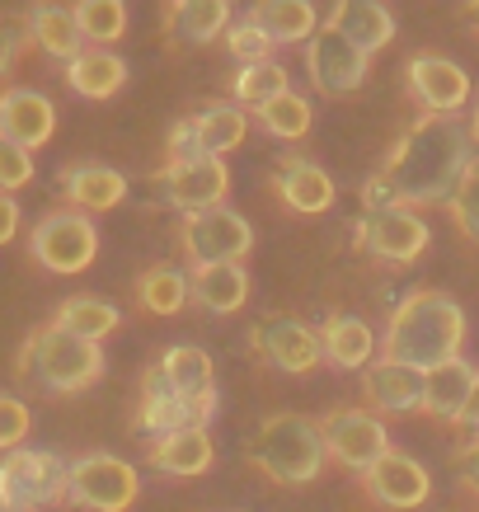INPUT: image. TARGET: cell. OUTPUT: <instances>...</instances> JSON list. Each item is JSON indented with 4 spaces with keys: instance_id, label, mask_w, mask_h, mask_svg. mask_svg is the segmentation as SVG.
Instances as JSON below:
<instances>
[{
    "instance_id": "8992f818",
    "label": "cell",
    "mask_w": 479,
    "mask_h": 512,
    "mask_svg": "<svg viewBox=\"0 0 479 512\" xmlns=\"http://www.w3.org/2000/svg\"><path fill=\"white\" fill-rule=\"evenodd\" d=\"M66 475L71 461L43 447H19L0 456V503L19 512H38L66 503Z\"/></svg>"
},
{
    "instance_id": "e575fe53",
    "label": "cell",
    "mask_w": 479,
    "mask_h": 512,
    "mask_svg": "<svg viewBox=\"0 0 479 512\" xmlns=\"http://www.w3.org/2000/svg\"><path fill=\"white\" fill-rule=\"evenodd\" d=\"M71 15L80 38L94 47H113L127 38V0H76Z\"/></svg>"
},
{
    "instance_id": "836d02e7",
    "label": "cell",
    "mask_w": 479,
    "mask_h": 512,
    "mask_svg": "<svg viewBox=\"0 0 479 512\" xmlns=\"http://www.w3.org/2000/svg\"><path fill=\"white\" fill-rule=\"evenodd\" d=\"M292 90V76H287V66L282 62H249L240 66L231 76V94H235V104L240 109H263L268 99H278V94Z\"/></svg>"
},
{
    "instance_id": "7402d4cb",
    "label": "cell",
    "mask_w": 479,
    "mask_h": 512,
    "mask_svg": "<svg viewBox=\"0 0 479 512\" xmlns=\"http://www.w3.org/2000/svg\"><path fill=\"white\" fill-rule=\"evenodd\" d=\"M62 198L76 207V212H113L118 202L127 198V174L113 170V165H94V160H80V165H66L62 170Z\"/></svg>"
},
{
    "instance_id": "4fadbf2b",
    "label": "cell",
    "mask_w": 479,
    "mask_h": 512,
    "mask_svg": "<svg viewBox=\"0 0 479 512\" xmlns=\"http://www.w3.org/2000/svg\"><path fill=\"white\" fill-rule=\"evenodd\" d=\"M217 404L221 400H188L155 367H146V376H141V404H137V433L155 442V437L179 433V428H207L212 414H217Z\"/></svg>"
},
{
    "instance_id": "603a6c76",
    "label": "cell",
    "mask_w": 479,
    "mask_h": 512,
    "mask_svg": "<svg viewBox=\"0 0 479 512\" xmlns=\"http://www.w3.org/2000/svg\"><path fill=\"white\" fill-rule=\"evenodd\" d=\"M325 24L339 29L343 38H353L367 57H376L381 47L395 43V15H390L386 0H334Z\"/></svg>"
},
{
    "instance_id": "e0dca14e",
    "label": "cell",
    "mask_w": 479,
    "mask_h": 512,
    "mask_svg": "<svg viewBox=\"0 0 479 512\" xmlns=\"http://www.w3.org/2000/svg\"><path fill=\"white\" fill-rule=\"evenodd\" d=\"M268 188L278 193V202L296 217H325L334 198H339V188L329 179L325 165H315V160H301V156H282L278 170L268 174Z\"/></svg>"
},
{
    "instance_id": "3957f363",
    "label": "cell",
    "mask_w": 479,
    "mask_h": 512,
    "mask_svg": "<svg viewBox=\"0 0 479 512\" xmlns=\"http://www.w3.org/2000/svg\"><path fill=\"white\" fill-rule=\"evenodd\" d=\"M249 466L263 480L296 489V484H315L320 470L329 466V447L320 433V419L310 414H273L259 423V433L249 437Z\"/></svg>"
},
{
    "instance_id": "2e32d148",
    "label": "cell",
    "mask_w": 479,
    "mask_h": 512,
    "mask_svg": "<svg viewBox=\"0 0 479 512\" xmlns=\"http://www.w3.org/2000/svg\"><path fill=\"white\" fill-rule=\"evenodd\" d=\"M362 489H367L371 503H381V508H395V512H409V508H423L428 498H433V475L423 461H414L409 451H390L381 456L376 466L362 475Z\"/></svg>"
},
{
    "instance_id": "8fae6325",
    "label": "cell",
    "mask_w": 479,
    "mask_h": 512,
    "mask_svg": "<svg viewBox=\"0 0 479 512\" xmlns=\"http://www.w3.org/2000/svg\"><path fill=\"white\" fill-rule=\"evenodd\" d=\"M155 179L165 188L170 207L184 212V217H202V212H212V207H226V193H231V170H226L221 156L165 160Z\"/></svg>"
},
{
    "instance_id": "ee69618b",
    "label": "cell",
    "mask_w": 479,
    "mask_h": 512,
    "mask_svg": "<svg viewBox=\"0 0 479 512\" xmlns=\"http://www.w3.org/2000/svg\"><path fill=\"white\" fill-rule=\"evenodd\" d=\"M456 475H461V484L479 498V437H470L465 447H456Z\"/></svg>"
},
{
    "instance_id": "bcb514c9",
    "label": "cell",
    "mask_w": 479,
    "mask_h": 512,
    "mask_svg": "<svg viewBox=\"0 0 479 512\" xmlns=\"http://www.w3.org/2000/svg\"><path fill=\"white\" fill-rule=\"evenodd\" d=\"M456 428H465L470 437H479V386H475V395H470V404H465V414H461Z\"/></svg>"
},
{
    "instance_id": "83f0119b",
    "label": "cell",
    "mask_w": 479,
    "mask_h": 512,
    "mask_svg": "<svg viewBox=\"0 0 479 512\" xmlns=\"http://www.w3.org/2000/svg\"><path fill=\"white\" fill-rule=\"evenodd\" d=\"M475 386H479L475 362L456 357V362H447V367H437V372H428L423 414H433L437 423H461V414H465V404H470V395H475Z\"/></svg>"
},
{
    "instance_id": "8d00e7d4",
    "label": "cell",
    "mask_w": 479,
    "mask_h": 512,
    "mask_svg": "<svg viewBox=\"0 0 479 512\" xmlns=\"http://www.w3.org/2000/svg\"><path fill=\"white\" fill-rule=\"evenodd\" d=\"M447 212H451V221H456V231H461L465 240H479V156H475V165L465 170L461 188L451 193Z\"/></svg>"
},
{
    "instance_id": "7dc6e473",
    "label": "cell",
    "mask_w": 479,
    "mask_h": 512,
    "mask_svg": "<svg viewBox=\"0 0 479 512\" xmlns=\"http://www.w3.org/2000/svg\"><path fill=\"white\" fill-rule=\"evenodd\" d=\"M470 137L479 141V99H475V109H470Z\"/></svg>"
},
{
    "instance_id": "f6af8a7d",
    "label": "cell",
    "mask_w": 479,
    "mask_h": 512,
    "mask_svg": "<svg viewBox=\"0 0 479 512\" xmlns=\"http://www.w3.org/2000/svg\"><path fill=\"white\" fill-rule=\"evenodd\" d=\"M19 221H24V212H19L15 193H0V245H10L19 235Z\"/></svg>"
},
{
    "instance_id": "9a60e30c",
    "label": "cell",
    "mask_w": 479,
    "mask_h": 512,
    "mask_svg": "<svg viewBox=\"0 0 479 512\" xmlns=\"http://www.w3.org/2000/svg\"><path fill=\"white\" fill-rule=\"evenodd\" d=\"M249 343H254V353H259L268 367H278V372H287V376H306V372H315V367H325L320 329H310L306 320H296V315H273V320L254 325Z\"/></svg>"
},
{
    "instance_id": "f35d334b",
    "label": "cell",
    "mask_w": 479,
    "mask_h": 512,
    "mask_svg": "<svg viewBox=\"0 0 479 512\" xmlns=\"http://www.w3.org/2000/svg\"><path fill=\"white\" fill-rule=\"evenodd\" d=\"M33 174H38L33 151H24V146H15V141L0 137V193H19V188H29Z\"/></svg>"
},
{
    "instance_id": "4316f807",
    "label": "cell",
    "mask_w": 479,
    "mask_h": 512,
    "mask_svg": "<svg viewBox=\"0 0 479 512\" xmlns=\"http://www.w3.org/2000/svg\"><path fill=\"white\" fill-rule=\"evenodd\" d=\"M155 372L165 376L179 395H188V400H221L217 367H212L207 348H198V343H170L160 353V362H155Z\"/></svg>"
},
{
    "instance_id": "f907efd6",
    "label": "cell",
    "mask_w": 479,
    "mask_h": 512,
    "mask_svg": "<svg viewBox=\"0 0 479 512\" xmlns=\"http://www.w3.org/2000/svg\"><path fill=\"white\" fill-rule=\"evenodd\" d=\"M170 5H179V0H170Z\"/></svg>"
},
{
    "instance_id": "30bf717a",
    "label": "cell",
    "mask_w": 479,
    "mask_h": 512,
    "mask_svg": "<svg viewBox=\"0 0 479 512\" xmlns=\"http://www.w3.org/2000/svg\"><path fill=\"white\" fill-rule=\"evenodd\" d=\"M353 235H357V249L381 259V264H414L418 254L428 249L433 231L428 221L418 217L414 207H390V212H362L353 221Z\"/></svg>"
},
{
    "instance_id": "c3c4849f",
    "label": "cell",
    "mask_w": 479,
    "mask_h": 512,
    "mask_svg": "<svg viewBox=\"0 0 479 512\" xmlns=\"http://www.w3.org/2000/svg\"><path fill=\"white\" fill-rule=\"evenodd\" d=\"M465 10H470V24L479 29V0H465Z\"/></svg>"
},
{
    "instance_id": "60d3db41",
    "label": "cell",
    "mask_w": 479,
    "mask_h": 512,
    "mask_svg": "<svg viewBox=\"0 0 479 512\" xmlns=\"http://www.w3.org/2000/svg\"><path fill=\"white\" fill-rule=\"evenodd\" d=\"M24 43H33V38H29V19H24V15H0V76L19 62Z\"/></svg>"
},
{
    "instance_id": "b9f144b4",
    "label": "cell",
    "mask_w": 479,
    "mask_h": 512,
    "mask_svg": "<svg viewBox=\"0 0 479 512\" xmlns=\"http://www.w3.org/2000/svg\"><path fill=\"white\" fill-rule=\"evenodd\" d=\"M207 156L198 141V123H193V113L188 118H179V123L170 127V141H165V160H198Z\"/></svg>"
},
{
    "instance_id": "cb8c5ba5",
    "label": "cell",
    "mask_w": 479,
    "mask_h": 512,
    "mask_svg": "<svg viewBox=\"0 0 479 512\" xmlns=\"http://www.w3.org/2000/svg\"><path fill=\"white\" fill-rule=\"evenodd\" d=\"M249 24H259L273 47L310 43L315 33L325 29V24H320V10H315V0H254Z\"/></svg>"
},
{
    "instance_id": "ffe728a7",
    "label": "cell",
    "mask_w": 479,
    "mask_h": 512,
    "mask_svg": "<svg viewBox=\"0 0 479 512\" xmlns=\"http://www.w3.org/2000/svg\"><path fill=\"white\" fill-rule=\"evenodd\" d=\"M217 461V442L207 428H179V433L155 437L146 447V466L170 475V480H198Z\"/></svg>"
},
{
    "instance_id": "484cf974",
    "label": "cell",
    "mask_w": 479,
    "mask_h": 512,
    "mask_svg": "<svg viewBox=\"0 0 479 512\" xmlns=\"http://www.w3.org/2000/svg\"><path fill=\"white\" fill-rule=\"evenodd\" d=\"M29 38L33 47H43L52 62H76L80 52H85V38L76 29V15H71V5H57V0H33L29 5Z\"/></svg>"
},
{
    "instance_id": "7c38bea8",
    "label": "cell",
    "mask_w": 479,
    "mask_h": 512,
    "mask_svg": "<svg viewBox=\"0 0 479 512\" xmlns=\"http://www.w3.org/2000/svg\"><path fill=\"white\" fill-rule=\"evenodd\" d=\"M371 71V57L353 38H343L339 29H320L315 38L306 43V76L310 85L329 99H343V94H357L362 90V80Z\"/></svg>"
},
{
    "instance_id": "7bdbcfd3",
    "label": "cell",
    "mask_w": 479,
    "mask_h": 512,
    "mask_svg": "<svg viewBox=\"0 0 479 512\" xmlns=\"http://www.w3.org/2000/svg\"><path fill=\"white\" fill-rule=\"evenodd\" d=\"M357 198H362V212H390V207H404L400 193H395V184H390L381 170L371 174V179H362Z\"/></svg>"
},
{
    "instance_id": "9c48e42d",
    "label": "cell",
    "mask_w": 479,
    "mask_h": 512,
    "mask_svg": "<svg viewBox=\"0 0 479 512\" xmlns=\"http://www.w3.org/2000/svg\"><path fill=\"white\" fill-rule=\"evenodd\" d=\"M179 249H184L188 268L207 264H245L254 249V226L240 217L235 207H212L202 217H184L179 226Z\"/></svg>"
},
{
    "instance_id": "ac0fdd59",
    "label": "cell",
    "mask_w": 479,
    "mask_h": 512,
    "mask_svg": "<svg viewBox=\"0 0 479 512\" xmlns=\"http://www.w3.org/2000/svg\"><path fill=\"white\" fill-rule=\"evenodd\" d=\"M362 395H367L371 414H418L423 395H428V372L376 357L367 372H362Z\"/></svg>"
},
{
    "instance_id": "74e56055",
    "label": "cell",
    "mask_w": 479,
    "mask_h": 512,
    "mask_svg": "<svg viewBox=\"0 0 479 512\" xmlns=\"http://www.w3.org/2000/svg\"><path fill=\"white\" fill-rule=\"evenodd\" d=\"M29 433H33L29 404L19 400V395H5V390H0V451H19L29 442Z\"/></svg>"
},
{
    "instance_id": "681fc988",
    "label": "cell",
    "mask_w": 479,
    "mask_h": 512,
    "mask_svg": "<svg viewBox=\"0 0 479 512\" xmlns=\"http://www.w3.org/2000/svg\"><path fill=\"white\" fill-rule=\"evenodd\" d=\"M0 512H19V508H5V503H0Z\"/></svg>"
},
{
    "instance_id": "d4e9b609",
    "label": "cell",
    "mask_w": 479,
    "mask_h": 512,
    "mask_svg": "<svg viewBox=\"0 0 479 512\" xmlns=\"http://www.w3.org/2000/svg\"><path fill=\"white\" fill-rule=\"evenodd\" d=\"M231 33V0H179L165 10V38L170 43H217Z\"/></svg>"
},
{
    "instance_id": "277c9868",
    "label": "cell",
    "mask_w": 479,
    "mask_h": 512,
    "mask_svg": "<svg viewBox=\"0 0 479 512\" xmlns=\"http://www.w3.org/2000/svg\"><path fill=\"white\" fill-rule=\"evenodd\" d=\"M104 348L99 343H85L76 334H66L47 320L43 329H33L24 348L15 357V372L38 381L43 390L52 395H80V390H90L99 376H104Z\"/></svg>"
},
{
    "instance_id": "5b68a950",
    "label": "cell",
    "mask_w": 479,
    "mask_h": 512,
    "mask_svg": "<svg viewBox=\"0 0 479 512\" xmlns=\"http://www.w3.org/2000/svg\"><path fill=\"white\" fill-rule=\"evenodd\" d=\"M29 254L33 264L57 273V278H76L99 259V226L90 221V212H76V207H57L38 217L29 235Z\"/></svg>"
},
{
    "instance_id": "1f68e13d",
    "label": "cell",
    "mask_w": 479,
    "mask_h": 512,
    "mask_svg": "<svg viewBox=\"0 0 479 512\" xmlns=\"http://www.w3.org/2000/svg\"><path fill=\"white\" fill-rule=\"evenodd\" d=\"M193 123H198V141L207 156H231V151H240L249 137V118L240 104H221V99H212V104H202L198 113H193Z\"/></svg>"
},
{
    "instance_id": "44dd1931",
    "label": "cell",
    "mask_w": 479,
    "mask_h": 512,
    "mask_svg": "<svg viewBox=\"0 0 479 512\" xmlns=\"http://www.w3.org/2000/svg\"><path fill=\"white\" fill-rule=\"evenodd\" d=\"M320 348H325V367H334V372H367L371 362L381 357L376 329L348 311L329 315L320 325Z\"/></svg>"
},
{
    "instance_id": "d6986e66",
    "label": "cell",
    "mask_w": 479,
    "mask_h": 512,
    "mask_svg": "<svg viewBox=\"0 0 479 512\" xmlns=\"http://www.w3.org/2000/svg\"><path fill=\"white\" fill-rule=\"evenodd\" d=\"M57 132V104L38 90H5L0 94V137L38 151Z\"/></svg>"
},
{
    "instance_id": "6da1fadb",
    "label": "cell",
    "mask_w": 479,
    "mask_h": 512,
    "mask_svg": "<svg viewBox=\"0 0 479 512\" xmlns=\"http://www.w3.org/2000/svg\"><path fill=\"white\" fill-rule=\"evenodd\" d=\"M470 165H475L470 123L423 113V118L409 123V132L390 146L381 174L395 184L404 207H442V202H451V193L461 188Z\"/></svg>"
},
{
    "instance_id": "d590c367",
    "label": "cell",
    "mask_w": 479,
    "mask_h": 512,
    "mask_svg": "<svg viewBox=\"0 0 479 512\" xmlns=\"http://www.w3.org/2000/svg\"><path fill=\"white\" fill-rule=\"evenodd\" d=\"M254 123L278 141H301L310 132V123H315V109H310L306 94L287 90V94H278V99H268L263 109H254Z\"/></svg>"
},
{
    "instance_id": "ab89813d",
    "label": "cell",
    "mask_w": 479,
    "mask_h": 512,
    "mask_svg": "<svg viewBox=\"0 0 479 512\" xmlns=\"http://www.w3.org/2000/svg\"><path fill=\"white\" fill-rule=\"evenodd\" d=\"M226 47H231L235 57H240V66L249 62H268L273 57V43H268V33L259 29V24H231V33H226Z\"/></svg>"
},
{
    "instance_id": "4dcf8cb0",
    "label": "cell",
    "mask_w": 479,
    "mask_h": 512,
    "mask_svg": "<svg viewBox=\"0 0 479 512\" xmlns=\"http://www.w3.org/2000/svg\"><path fill=\"white\" fill-rule=\"evenodd\" d=\"M52 325L66 329V334H76V339H85V343H104L113 329L123 325V311H118L113 301H104V296L80 292V296H66L62 306L52 311Z\"/></svg>"
},
{
    "instance_id": "f1b7e54d",
    "label": "cell",
    "mask_w": 479,
    "mask_h": 512,
    "mask_svg": "<svg viewBox=\"0 0 479 512\" xmlns=\"http://www.w3.org/2000/svg\"><path fill=\"white\" fill-rule=\"evenodd\" d=\"M193 282V301L212 315H235L245 311L249 301V273L245 264H207V268H188Z\"/></svg>"
},
{
    "instance_id": "7a4b0ae2",
    "label": "cell",
    "mask_w": 479,
    "mask_h": 512,
    "mask_svg": "<svg viewBox=\"0 0 479 512\" xmlns=\"http://www.w3.org/2000/svg\"><path fill=\"white\" fill-rule=\"evenodd\" d=\"M465 311L456 296L442 287H418L390 311L386 334H381V357L418 367V372H437L456 362L465 348Z\"/></svg>"
},
{
    "instance_id": "f546056e",
    "label": "cell",
    "mask_w": 479,
    "mask_h": 512,
    "mask_svg": "<svg viewBox=\"0 0 479 512\" xmlns=\"http://www.w3.org/2000/svg\"><path fill=\"white\" fill-rule=\"evenodd\" d=\"M66 85L80 99H113L127 85V62L109 47H85L76 62H66Z\"/></svg>"
},
{
    "instance_id": "d6a6232c",
    "label": "cell",
    "mask_w": 479,
    "mask_h": 512,
    "mask_svg": "<svg viewBox=\"0 0 479 512\" xmlns=\"http://www.w3.org/2000/svg\"><path fill=\"white\" fill-rule=\"evenodd\" d=\"M137 301L151 315H179L193 301V282L179 264H151L137 278Z\"/></svg>"
},
{
    "instance_id": "5bb4252c",
    "label": "cell",
    "mask_w": 479,
    "mask_h": 512,
    "mask_svg": "<svg viewBox=\"0 0 479 512\" xmlns=\"http://www.w3.org/2000/svg\"><path fill=\"white\" fill-rule=\"evenodd\" d=\"M404 80H409V99H414L423 113H437V118H456L465 104H475V85H470V71L437 52H423L404 66Z\"/></svg>"
},
{
    "instance_id": "ba28073f",
    "label": "cell",
    "mask_w": 479,
    "mask_h": 512,
    "mask_svg": "<svg viewBox=\"0 0 479 512\" xmlns=\"http://www.w3.org/2000/svg\"><path fill=\"white\" fill-rule=\"evenodd\" d=\"M320 433H325L329 461H339V466L353 470V475H367L381 456H390V451H395L386 419H381V414H371L367 404L329 409L325 419H320Z\"/></svg>"
},
{
    "instance_id": "52a82bcc",
    "label": "cell",
    "mask_w": 479,
    "mask_h": 512,
    "mask_svg": "<svg viewBox=\"0 0 479 512\" xmlns=\"http://www.w3.org/2000/svg\"><path fill=\"white\" fill-rule=\"evenodd\" d=\"M141 494V475L132 461L113 451H85L71 461L66 475V503L85 512H127Z\"/></svg>"
}]
</instances>
